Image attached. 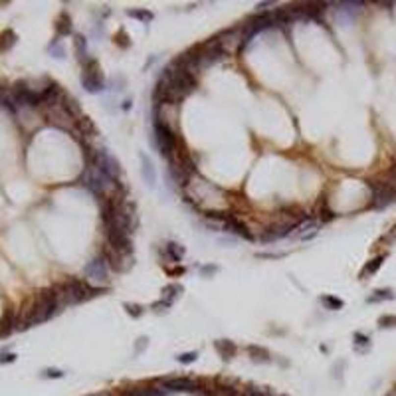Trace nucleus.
Here are the masks:
<instances>
[{"label":"nucleus","instance_id":"obj_24","mask_svg":"<svg viewBox=\"0 0 396 396\" xmlns=\"http://www.w3.org/2000/svg\"><path fill=\"white\" fill-rule=\"evenodd\" d=\"M127 14H129L131 18H139V20H143V22L153 20V12H147V10H129Z\"/></svg>","mask_w":396,"mask_h":396},{"label":"nucleus","instance_id":"obj_1","mask_svg":"<svg viewBox=\"0 0 396 396\" xmlns=\"http://www.w3.org/2000/svg\"><path fill=\"white\" fill-rule=\"evenodd\" d=\"M58 311H60V305H58V293H56V289H42L38 293V297H36L32 309L22 319H18L16 329L24 331L28 327L40 325V323L48 321L50 317H54Z\"/></svg>","mask_w":396,"mask_h":396},{"label":"nucleus","instance_id":"obj_2","mask_svg":"<svg viewBox=\"0 0 396 396\" xmlns=\"http://www.w3.org/2000/svg\"><path fill=\"white\" fill-rule=\"evenodd\" d=\"M103 291H105V289H99V287L89 285V281H85V279L72 277V279H68L62 287L56 289L60 311H62V307H66V305H74V303L87 301V299H91V297H95V295H101Z\"/></svg>","mask_w":396,"mask_h":396},{"label":"nucleus","instance_id":"obj_30","mask_svg":"<svg viewBox=\"0 0 396 396\" xmlns=\"http://www.w3.org/2000/svg\"><path fill=\"white\" fill-rule=\"evenodd\" d=\"M125 40H127V36H125V32L121 30V32H119V36L115 38V42H117L121 48H127V46H129V42H125Z\"/></svg>","mask_w":396,"mask_h":396},{"label":"nucleus","instance_id":"obj_38","mask_svg":"<svg viewBox=\"0 0 396 396\" xmlns=\"http://www.w3.org/2000/svg\"><path fill=\"white\" fill-rule=\"evenodd\" d=\"M388 396H390V394H388Z\"/></svg>","mask_w":396,"mask_h":396},{"label":"nucleus","instance_id":"obj_14","mask_svg":"<svg viewBox=\"0 0 396 396\" xmlns=\"http://www.w3.org/2000/svg\"><path fill=\"white\" fill-rule=\"evenodd\" d=\"M180 291H182V287L180 285H167V287H163V297H161V301L165 303V305H173V301L176 299V297L180 295Z\"/></svg>","mask_w":396,"mask_h":396},{"label":"nucleus","instance_id":"obj_8","mask_svg":"<svg viewBox=\"0 0 396 396\" xmlns=\"http://www.w3.org/2000/svg\"><path fill=\"white\" fill-rule=\"evenodd\" d=\"M161 384L171 390V392H192L198 388L196 380L192 378H182V376H169V378H163Z\"/></svg>","mask_w":396,"mask_h":396},{"label":"nucleus","instance_id":"obj_23","mask_svg":"<svg viewBox=\"0 0 396 396\" xmlns=\"http://www.w3.org/2000/svg\"><path fill=\"white\" fill-rule=\"evenodd\" d=\"M321 303H323L327 309H331V311H335V309H341V307H343V301H341V299H337V297H333V295H323V297H321Z\"/></svg>","mask_w":396,"mask_h":396},{"label":"nucleus","instance_id":"obj_27","mask_svg":"<svg viewBox=\"0 0 396 396\" xmlns=\"http://www.w3.org/2000/svg\"><path fill=\"white\" fill-rule=\"evenodd\" d=\"M125 307H127V313L133 315V317H141L143 315V307L137 305V303H125Z\"/></svg>","mask_w":396,"mask_h":396},{"label":"nucleus","instance_id":"obj_15","mask_svg":"<svg viewBox=\"0 0 396 396\" xmlns=\"http://www.w3.org/2000/svg\"><path fill=\"white\" fill-rule=\"evenodd\" d=\"M323 12H325V4H303V14H305V18L321 20V18H323Z\"/></svg>","mask_w":396,"mask_h":396},{"label":"nucleus","instance_id":"obj_25","mask_svg":"<svg viewBox=\"0 0 396 396\" xmlns=\"http://www.w3.org/2000/svg\"><path fill=\"white\" fill-rule=\"evenodd\" d=\"M196 357H198V353H196V351H192V353L178 355V357H176V361H178V363H182V365H188V363H194V361H196Z\"/></svg>","mask_w":396,"mask_h":396},{"label":"nucleus","instance_id":"obj_6","mask_svg":"<svg viewBox=\"0 0 396 396\" xmlns=\"http://www.w3.org/2000/svg\"><path fill=\"white\" fill-rule=\"evenodd\" d=\"M396 200V186L392 182H376L372 184V206L384 208Z\"/></svg>","mask_w":396,"mask_h":396},{"label":"nucleus","instance_id":"obj_37","mask_svg":"<svg viewBox=\"0 0 396 396\" xmlns=\"http://www.w3.org/2000/svg\"><path fill=\"white\" fill-rule=\"evenodd\" d=\"M390 178H392V184L396 186V165L392 167V171H390Z\"/></svg>","mask_w":396,"mask_h":396},{"label":"nucleus","instance_id":"obj_12","mask_svg":"<svg viewBox=\"0 0 396 396\" xmlns=\"http://www.w3.org/2000/svg\"><path fill=\"white\" fill-rule=\"evenodd\" d=\"M248 353H250V357H252L254 363H270L272 361L270 351L264 349V346H258V345H250V346H248Z\"/></svg>","mask_w":396,"mask_h":396},{"label":"nucleus","instance_id":"obj_18","mask_svg":"<svg viewBox=\"0 0 396 396\" xmlns=\"http://www.w3.org/2000/svg\"><path fill=\"white\" fill-rule=\"evenodd\" d=\"M56 32H58L60 36H66V34L72 32V20H70V16H68L66 12L60 14V18H58V22H56Z\"/></svg>","mask_w":396,"mask_h":396},{"label":"nucleus","instance_id":"obj_29","mask_svg":"<svg viewBox=\"0 0 396 396\" xmlns=\"http://www.w3.org/2000/svg\"><path fill=\"white\" fill-rule=\"evenodd\" d=\"M44 376H48V378H60V376H64V372L56 371V369H50V371H44Z\"/></svg>","mask_w":396,"mask_h":396},{"label":"nucleus","instance_id":"obj_35","mask_svg":"<svg viewBox=\"0 0 396 396\" xmlns=\"http://www.w3.org/2000/svg\"><path fill=\"white\" fill-rule=\"evenodd\" d=\"M145 345H147V339H145V337H141V339H139V343H137V353H141V351H143V346H145Z\"/></svg>","mask_w":396,"mask_h":396},{"label":"nucleus","instance_id":"obj_36","mask_svg":"<svg viewBox=\"0 0 396 396\" xmlns=\"http://www.w3.org/2000/svg\"><path fill=\"white\" fill-rule=\"evenodd\" d=\"M14 359H16V355H12V353H10V355H4L2 359H0V363H12Z\"/></svg>","mask_w":396,"mask_h":396},{"label":"nucleus","instance_id":"obj_21","mask_svg":"<svg viewBox=\"0 0 396 396\" xmlns=\"http://www.w3.org/2000/svg\"><path fill=\"white\" fill-rule=\"evenodd\" d=\"M392 297H394L392 289H376L369 297V303H378V301H384V299H392Z\"/></svg>","mask_w":396,"mask_h":396},{"label":"nucleus","instance_id":"obj_13","mask_svg":"<svg viewBox=\"0 0 396 396\" xmlns=\"http://www.w3.org/2000/svg\"><path fill=\"white\" fill-rule=\"evenodd\" d=\"M214 345H216V351L222 355V359H228V361H230V359L236 355V351H238L236 345H234L232 341H216Z\"/></svg>","mask_w":396,"mask_h":396},{"label":"nucleus","instance_id":"obj_9","mask_svg":"<svg viewBox=\"0 0 396 396\" xmlns=\"http://www.w3.org/2000/svg\"><path fill=\"white\" fill-rule=\"evenodd\" d=\"M141 171H143V178L147 180V184L153 188L157 184V173H155V167H153L151 159H148L147 155H141Z\"/></svg>","mask_w":396,"mask_h":396},{"label":"nucleus","instance_id":"obj_34","mask_svg":"<svg viewBox=\"0 0 396 396\" xmlns=\"http://www.w3.org/2000/svg\"><path fill=\"white\" fill-rule=\"evenodd\" d=\"M216 272H218V268H216V266H212V268H210V266L202 268V273H204V275H206V273H216Z\"/></svg>","mask_w":396,"mask_h":396},{"label":"nucleus","instance_id":"obj_20","mask_svg":"<svg viewBox=\"0 0 396 396\" xmlns=\"http://www.w3.org/2000/svg\"><path fill=\"white\" fill-rule=\"evenodd\" d=\"M127 396H165V392H163V390H157V388H151V386H147V388H133Z\"/></svg>","mask_w":396,"mask_h":396},{"label":"nucleus","instance_id":"obj_28","mask_svg":"<svg viewBox=\"0 0 396 396\" xmlns=\"http://www.w3.org/2000/svg\"><path fill=\"white\" fill-rule=\"evenodd\" d=\"M212 396H238V394H236V390L222 386V388H214V390H212Z\"/></svg>","mask_w":396,"mask_h":396},{"label":"nucleus","instance_id":"obj_17","mask_svg":"<svg viewBox=\"0 0 396 396\" xmlns=\"http://www.w3.org/2000/svg\"><path fill=\"white\" fill-rule=\"evenodd\" d=\"M74 46H75V54H77V60L81 62V64H85L89 58H87V42H85V38L83 36H75V40H74Z\"/></svg>","mask_w":396,"mask_h":396},{"label":"nucleus","instance_id":"obj_4","mask_svg":"<svg viewBox=\"0 0 396 396\" xmlns=\"http://www.w3.org/2000/svg\"><path fill=\"white\" fill-rule=\"evenodd\" d=\"M103 74H101V68H99V64L89 58L85 64H83V74H81V85L89 91V93H97L103 89Z\"/></svg>","mask_w":396,"mask_h":396},{"label":"nucleus","instance_id":"obj_16","mask_svg":"<svg viewBox=\"0 0 396 396\" xmlns=\"http://www.w3.org/2000/svg\"><path fill=\"white\" fill-rule=\"evenodd\" d=\"M382 262H384V256H376V258H372L365 268H363V272H361V279H367L369 275H372V273H376L378 272V268L382 266Z\"/></svg>","mask_w":396,"mask_h":396},{"label":"nucleus","instance_id":"obj_5","mask_svg":"<svg viewBox=\"0 0 396 396\" xmlns=\"http://www.w3.org/2000/svg\"><path fill=\"white\" fill-rule=\"evenodd\" d=\"M48 115V121L56 125L58 129H64V131H74V125H75V117L64 107V103H58L54 107H48L46 111Z\"/></svg>","mask_w":396,"mask_h":396},{"label":"nucleus","instance_id":"obj_10","mask_svg":"<svg viewBox=\"0 0 396 396\" xmlns=\"http://www.w3.org/2000/svg\"><path fill=\"white\" fill-rule=\"evenodd\" d=\"M165 258L167 260H171V262H180L182 260V256H184V248L180 246V244H176V242H169L167 246H165Z\"/></svg>","mask_w":396,"mask_h":396},{"label":"nucleus","instance_id":"obj_22","mask_svg":"<svg viewBox=\"0 0 396 396\" xmlns=\"http://www.w3.org/2000/svg\"><path fill=\"white\" fill-rule=\"evenodd\" d=\"M369 346H371V339L367 335H363V333H355V349L359 353H365Z\"/></svg>","mask_w":396,"mask_h":396},{"label":"nucleus","instance_id":"obj_26","mask_svg":"<svg viewBox=\"0 0 396 396\" xmlns=\"http://www.w3.org/2000/svg\"><path fill=\"white\" fill-rule=\"evenodd\" d=\"M380 327H396V315H382L378 319Z\"/></svg>","mask_w":396,"mask_h":396},{"label":"nucleus","instance_id":"obj_31","mask_svg":"<svg viewBox=\"0 0 396 396\" xmlns=\"http://www.w3.org/2000/svg\"><path fill=\"white\" fill-rule=\"evenodd\" d=\"M242 396H268L266 392H262V390H256V388H248Z\"/></svg>","mask_w":396,"mask_h":396},{"label":"nucleus","instance_id":"obj_3","mask_svg":"<svg viewBox=\"0 0 396 396\" xmlns=\"http://www.w3.org/2000/svg\"><path fill=\"white\" fill-rule=\"evenodd\" d=\"M155 145L161 155H165L167 159L173 161L174 151H176V135L159 115H155Z\"/></svg>","mask_w":396,"mask_h":396},{"label":"nucleus","instance_id":"obj_33","mask_svg":"<svg viewBox=\"0 0 396 396\" xmlns=\"http://www.w3.org/2000/svg\"><path fill=\"white\" fill-rule=\"evenodd\" d=\"M283 256H285V254H260V258H270V260H272V258L277 260V258H283Z\"/></svg>","mask_w":396,"mask_h":396},{"label":"nucleus","instance_id":"obj_19","mask_svg":"<svg viewBox=\"0 0 396 396\" xmlns=\"http://www.w3.org/2000/svg\"><path fill=\"white\" fill-rule=\"evenodd\" d=\"M14 44H16V34L12 30H6V32L0 34V50L6 52V50H10Z\"/></svg>","mask_w":396,"mask_h":396},{"label":"nucleus","instance_id":"obj_7","mask_svg":"<svg viewBox=\"0 0 396 396\" xmlns=\"http://www.w3.org/2000/svg\"><path fill=\"white\" fill-rule=\"evenodd\" d=\"M107 262H105V258L99 254L97 258H93L87 266H85V275H87V279L89 281H93V283H99V285H105L107 283Z\"/></svg>","mask_w":396,"mask_h":396},{"label":"nucleus","instance_id":"obj_32","mask_svg":"<svg viewBox=\"0 0 396 396\" xmlns=\"http://www.w3.org/2000/svg\"><path fill=\"white\" fill-rule=\"evenodd\" d=\"M382 240H384V242H390V244H392V242L396 240V224L392 226V230H390V232H388V234H386V236H384Z\"/></svg>","mask_w":396,"mask_h":396},{"label":"nucleus","instance_id":"obj_11","mask_svg":"<svg viewBox=\"0 0 396 396\" xmlns=\"http://www.w3.org/2000/svg\"><path fill=\"white\" fill-rule=\"evenodd\" d=\"M16 323H18L16 315H14L12 311H6V313H4V317L0 319V337H6V335H10V333L16 329Z\"/></svg>","mask_w":396,"mask_h":396}]
</instances>
